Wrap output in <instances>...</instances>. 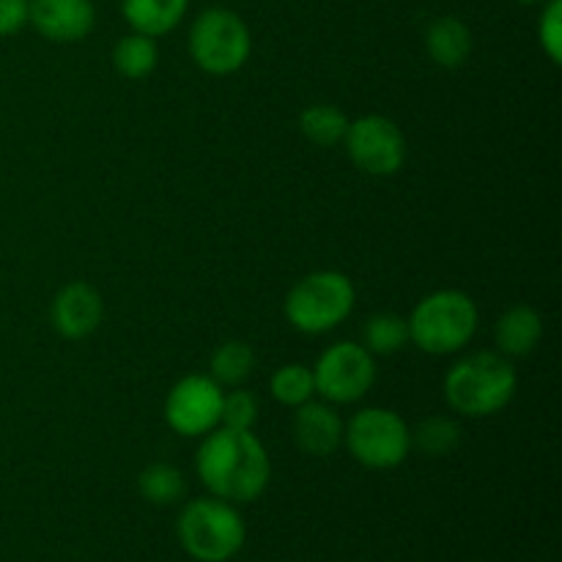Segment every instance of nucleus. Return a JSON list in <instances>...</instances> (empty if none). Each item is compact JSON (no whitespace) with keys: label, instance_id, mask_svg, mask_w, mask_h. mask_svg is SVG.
I'll return each instance as SVG.
<instances>
[{"label":"nucleus","instance_id":"14","mask_svg":"<svg viewBox=\"0 0 562 562\" xmlns=\"http://www.w3.org/2000/svg\"><path fill=\"white\" fill-rule=\"evenodd\" d=\"M543 338V316L532 305H510L494 327V340L503 357H527Z\"/></svg>","mask_w":562,"mask_h":562},{"label":"nucleus","instance_id":"4","mask_svg":"<svg viewBox=\"0 0 562 562\" xmlns=\"http://www.w3.org/2000/svg\"><path fill=\"white\" fill-rule=\"evenodd\" d=\"M357 305V291L349 274L322 269L291 285L283 313L302 335H324L338 329Z\"/></svg>","mask_w":562,"mask_h":562},{"label":"nucleus","instance_id":"15","mask_svg":"<svg viewBox=\"0 0 562 562\" xmlns=\"http://www.w3.org/2000/svg\"><path fill=\"white\" fill-rule=\"evenodd\" d=\"M475 49L470 25L459 16H439L426 27V53L442 69H461Z\"/></svg>","mask_w":562,"mask_h":562},{"label":"nucleus","instance_id":"23","mask_svg":"<svg viewBox=\"0 0 562 562\" xmlns=\"http://www.w3.org/2000/svg\"><path fill=\"white\" fill-rule=\"evenodd\" d=\"M269 393L278 404L296 409V406L307 404L316 395V384H313V371L302 362H289V366L278 368L269 379Z\"/></svg>","mask_w":562,"mask_h":562},{"label":"nucleus","instance_id":"8","mask_svg":"<svg viewBox=\"0 0 562 562\" xmlns=\"http://www.w3.org/2000/svg\"><path fill=\"white\" fill-rule=\"evenodd\" d=\"M311 371L316 393L333 406L357 404L371 393L376 382V360L366 346L355 340H340L324 349Z\"/></svg>","mask_w":562,"mask_h":562},{"label":"nucleus","instance_id":"22","mask_svg":"<svg viewBox=\"0 0 562 562\" xmlns=\"http://www.w3.org/2000/svg\"><path fill=\"white\" fill-rule=\"evenodd\" d=\"M461 442V426L448 415H431L412 431V448L420 450L423 456L442 459L453 453Z\"/></svg>","mask_w":562,"mask_h":562},{"label":"nucleus","instance_id":"1","mask_svg":"<svg viewBox=\"0 0 562 562\" xmlns=\"http://www.w3.org/2000/svg\"><path fill=\"white\" fill-rule=\"evenodd\" d=\"M195 470L212 497L231 505L256 503L272 481V461L252 431L217 426L201 437Z\"/></svg>","mask_w":562,"mask_h":562},{"label":"nucleus","instance_id":"9","mask_svg":"<svg viewBox=\"0 0 562 562\" xmlns=\"http://www.w3.org/2000/svg\"><path fill=\"white\" fill-rule=\"evenodd\" d=\"M344 146L355 168L366 176H395L406 162V137L387 115H360L351 121Z\"/></svg>","mask_w":562,"mask_h":562},{"label":"nucleus","instance_id":"24","mask_svg":"<svg viewBox=\"0 0 562 562\" xmlns=\"http://www.w3.org/2000/svg\"><path fill=\"white\" fill-rule=\"evenodd\" d=\"M258 423V398L250 390L234 387L223 393V412H220V426L239 428V431H252Z\"/></svg>","mask_w":562,"mask_h":562},{"label":"nucleus","instance_id":"27","mask_svg":"<svg viewBox=\"0 0 562 562\" xmlns=\"http://www.w3.org/2000/svg\"><path fill=\"white\" fill-rule=\"evenodd\" d=\"M516 3H521V5H543V3H547V0H516Z\"/></svg>","mask_w":562,"mask_h":562},{"label":"nucleus","instance_id":"10","mask_svg":"<svg viewBox=\"0 0 562 562\" xmlns=\"http://www.w3.org/2000/svg\"><path fill=\"white\" fill-rule=\"evenodd\" d=\"M223 387L212 376L192 373L179 379L165 398V423L179 437L201 439L220 426Z\"/></svg>","mask_w":562,"mask_h":562},{"label":"nucleus","instance_id":"18","mask_svg":"<svg viewBox=\"0 0 562 562\" xmlns=\"http://www.w3.org/2000/svg\"><path fill=\"white\" fill-rule=\"evenodd\" d=\"M351 119L335 104H311L300 113V132L318 148H335L344 143Z\"/></svg>","mask_w":562,"mask_h":562},{"label":"nucleus","instance_id":"7","mask_svg":"<svg viewBox=\"0 0 562 562\" xmlns=\"http://www.w3.org/2000/svg\"><path fill=\"white\" fill-rule=\"evenodd\" d=\"M344 445L368 470H395L409 459L412 431L398 412L366 406L346 423Z\"/></svg>","mask_w":562,"mask_h":562},{"label":"nucleus","instance_id":"26","mask_svg":"<svg viewBox=\"0 0 562 562\" xmlns=\"http://www.w3.org/2000/svg\"><path fill=\"white\" fill-rule=\"evenodd\" d=\"M31 20V0H0V36H14Z\"/></svg>","mask_w":562,"mask_h":562},{"label":"nucleus","instance_id":"25","mask_svg":"<svg viewBox=\"0 0 562 562\" xmlns=\"http://www.w3.org/2000/svg\"><path fill=\"white\" fill-rule=\"evenodd\" d=\"M538 42H541L543 55L560 66L562 60V0H547L538 20Z\"/></svg>","mask_w":562,"mask_h":562},{"label":"nucleus","instance_id":"16","mask_svg":"<svg viewBox=\"0 0 562 562\" xmlns=\"http://www.w3.org/2000/svg\"><path fill=\"white\" fill-rule=\"evenodd\" d=\"M190 0H121L126 25L143 36L159 38L184 22Z\"/></svg>","mask_w":562,"mask_h":562},{"label":"nucleus","instance_id":"12","mask_svg":"<svg viewBox=\"0 0 562 562\" xmlns=\"http://www.w3.org/2000/svg\"><path fill=\"white\" fill-rule=\"evenodd\" d=\"M27 25L55 44L82 42L97 25L93 0H31Z\"/></svg>","mask_w":562,"mask_h":562},{"label":"nucleus","instance_id":"13","mask_svg":"<svg viewBox=\"0 0 562 562\" xmlns=\"http://www.w3.org/2000/svg\"><path fill=\"white\" fill-rule=\"evenodd\" d=\"M344 417L327 401H307L294 412V442L313 459H327L344 445Z\"/></svg>","mask_w":562,"mask_h":562},{"label":"nucleus","instance_id":"20","mask_svg":"<svg viewBox=\"0 0 562 562\" xmlns=\"http://www.w3.org/2000/svg\"><path fill=\"white\" fill-rule=\"evenodd\" d=\"M362 346L373 357L398 355L401 349L409 346V324L398 313H376L362 327Z\"/></svg>","mask_w":562,"mask_h":562},{"label":"nucleus","instance_id":"17","mask_svg":"<svg viewBox=\"0 0 562 562\" xmlns=\"http://www.w3.org/2000/svg\"><path fill=\"white\" fill-rule=\"evenodd\" d=\"M159 64L157 38L143 36V33H126L113 47V69L124 80H146Z\"/></svg>","mask_w":562,"mask_h":562},{"label":"nucleus","instance_id":"3","mask_svg":"<svg viewBox=\"0 0 562 562\" xmlns=\"http://www.w3.org/2000/svg\"><path fill=\"white\" fill-rule=\"evenodd\" d=\"M406 324L409 344H415L423 355L448 357L459 355L472 344L481 324V311L467 291L442 289L423 296Z\"/></svg>","mask_w":562,"mask_h":562},{"label":"nucleus","instance_id":"19","mask_svg":"<svg viewBox=\"0 0 562 562\" xmlns=\"http://www.w3.org/2000/svg\"><path fill=\"white\" fill-rule=\"evenodd\" d=\"M212 373L209 376L220 387H241L256 368V351L245 340H225L212 355Z\"/></svg>","mask_w":562,"mask_h":562},{"label":"nucleus","instance_id":"21","mask_svg":"<svg viewBox=\"0 0 562 562\" xmlns=\"http://www.w3.org/2000/svg\"><path fill=\"white\" fill-rule=\"evenodd\" d=\"M137 492L151 505H173L184 497L187 483L181 470H176L173 464H165V461H157V464H148L137 475Z\"/></svg>","mask_w":562,"mask_h":562},{"label":"nucleus","instance_id":"6","mask_svg":"<svg viewBox=\"0 0 562 562\" xmlns=\"http://www.w3.org/2000/svg\"><path fill=\"white\" fill-rule=\"evenodd\" d=\"M187 47L198 69L214 77H228L250 60L252 36L236 11L214 5L195 16Z\"/></svg>","mask_w":562,"mask_h":562},{"label":"nucleus","instance_id":"11","mask_svg":"<svg viewBox=\"0 0 562 562\" xmlns=\"http://www.w3.org/2000/svg\"><path fill=\"white\" fill-rule=\"evenodd\" d=\"M102 294H99L91 283H86V280L66 283L64 289L55 294L53 305H49V322H53V329L66 340H82L88 338V335H93L102 327Z\"/></svg>","mask_w":562,"mask_h":562},{"label":"nucleus","instance_id":"2","mask_svg":"<svg viewBox=\"0 0 562 562\" xmlns=\"http://www.w3.org/2000/svg\"><path fill=\"white\" fill-rule=\"evenodd\" d=\"M445 401L461 417L499 415L519 390L514 362L499 351H475L450 366L445 373Z\"/></svg>","mask_w":562,"mask_h":562},{"label":"nucleus","instance_id":"5","mask_svg":"<svg viewBox=\"0 0 562 562\" xmlns=\"http://www.w3.org/2000/svg\"><path fill=\"white\" fill-rule=\"evenodd\" d=\"M181 549L198 562H228L245 547V521L239 510L217 497L192 499L179 516Z\"/></svg>","mask_w":562,"mask_h":562}]
</instances>
